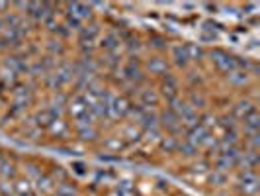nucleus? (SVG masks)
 Wrapping results in <instances>:
<instances>
[{"label":"nucleus","mask_w":260,"mask_h":196,"mask_svg":"<svg viewBox=\"0 0 260 196\" xmlns=\"http://www.w3.org/2000/svg\"><path fill=\"white\" fill-rule=\"evenodd\" d=\"M211 59H213V65L217 67L219 71H223L225 75H229V73H233L237 69H241L239 67V59H235L233 55L221 51V49L211 51Z\"/></svg>","instance_id":"1"},{"label":"nucleus","mask_w":260,"mask_h":196,"mask_svg":"<svg viewBox=\"0 0 260 196\" xmlns=\"http://www.w3.org/2000/svg\"><path fill=\"white\" fill-rule=\"evenodd\" d=\"M241 190L247 196H256L258 194V175L256 171H241Z\"/></svg>","instance_id":"2"},{"label":"nucleus","mask_w":260,"mask_h":196,"mask_svg":"<svg viewBox=\"0 0 260 196\" xmlns=\"http://www.w3.org/2000/svg\"><path fill=\"white\" fill-rule=\"evenodd\" d=\"M129 108H131V104L127 98H123V96H114V98L110 100V104H108V116L106 118L119 120V118L127 116Z\"/></svg>","instance_id":"3"},{"label":"nucleus","mask_w":260,"mask_h":196,"mask_svg":"<svg viewBox=\"0 0 260 196\" xmlns=\"http://www.w3.org/2000/svg\"><path fill=\"white\" fill-rule=\"evenodd\" d=\"M75 78V65H61L53 75H49V85L53 89H59Z\"/></svg>","instance_id":"4"},{"label":"nucleus","mask_w":260,"mask_h":196,"mask_svg":"<svg viewBox=\"0 0 260 196\" xmlns=\"http://www.w3.org/2000/svg\"><path fill=\"white\" fill-rule=\"evenodd\" d=\"M67 18H73L77 22H84V20H90L92 18V4H82V2H73V4H67Z\"/></svg>","instance_id":"5"},{"label":"nucleus","mask_w":260,"mask_h":196,"mask_svg":"<svg viewBox=\"0 0 260 196\" xmlns=\"http://www.w3.org/2000/svg\"><path fill=\"white\" fill-rule=\"evenodd\" d=\"M160 120V126H165L170 133H178V131L182 130V124H180V118L176 116L174 112H170L169 108L162 112V116L158 118Z\"/></svg>","instance_id":"6"},{"label":"nucleus","mask_w":260,"mask_h":196,"mask_svg":"<svg viewBox=\"0 0 260 196\" xmlns=\"http://www.w3.org/2000/svg\"><path fill=\"white\" fill-rule=\"evenodd\" d=\"M31 184H34V190L39 192V194H53L55 192V186H57V183L53 181L49 175H41Z\"/></svg>","instance_id":"7"},{"label":"nucleus","mask_w":260,"mask_h":196,"mask_svg":"<svg viewBox=\"0 0 260 196\" xmlns=\"http://www.w3.org/2000/svg\"><path fill=\"white\" fill-rule=\"evenodd\" d=\"M209 135V130L206 128V126H202V124H198L196 128H192V130L188 131V137H186V142L188 144H192L194 147H202V144H204V139Z\"/></svg>","instance_id":"8"},{"label":"nucleus","mask_w":260,"mask_h":196,"mask_svg":"<svg viewBox=\"0 0 260 196\" xmlns=\"http://www.w3.org/2000/svg\"><path fill=\"white\" fill-rule=\"evenodd\" d=\"M96 36H98V26H96V24L80 27V43H82V47H84V49H86V47L90 49Z\"/></svg>","instance_id":"9"},{"label":"nucleus","mask_w":260,"mask_h":196,"mask_svg":"<svg viewBox=\"0 0 260 196\" xmlns=\"http://www.w3.org/2000/svg\"><path fill=\"white\" fill-rule=\"evenodd\" d=\"M160 91H162V94H165L169 100L176 98V94H178V85H176V78L170 77V75H167V77H165V80H162V85H160Z\"/></svg>","instance_id":"10"},{"label":"nucleus","mask_w":260,"mask_h":196,"mask_svg":"<svg viewBox=\"0 0 260 196\" xmlns=\"http://www.w3.org/2000/svg\"><path fill=\"white\" fill-rule=\"evenodd\" d=\"M158 104V94L151 89H145V91L139 92V106H143L147 110H151V106Z\"/></svg>","instance_id":"11"},{"label":"nucleus","mask_w":260,"mask_h":196,"mask_svg":"<svg viewBox=\"0 0 260 196\" xmlns=\"http://www.w3.org/2000/svg\"><path fill=\"white\" fill-rule=\"evenodd\" d=\"M86 110H88V106L84 102V96H82V94H77V96L71 100V104H69V112L73 114V118L82 116Z\"/></svg>","instance_id":"12"},{"label":"nucleus","mask_w":260,"mask_h":196,"mask_svg":"<svg viewBox=\"0 0 260 196\" xmlns=\"http://www.w3.org/2000/svg\"><path fill=\"white\" fill-rule=\"evenodd\" d=\"M55 120H57L55 112H53L51 108H45V110L38 112V116H36V126H38V128H49Z\"/></svg>","instance_id":"13"},{"label":"nucleus","mask_w":260,"mask_h":196,"mask_svg":"<svg viewBox=\"0 0 260 196\" xmlns=\"http://www.w3.org/2000/svg\"><path fill=\"white\" fill-rule=\"evenodd\" d=\"M29 100H31V92H29L27 87H16V89H14V102H16L18 108L27 106Z\"/></svg>","instance_id":"14"},{"label":"nucleus","mask_w":260,"mask_h":196,"mask_svg":"<svg viewBox=\"0 0 260 196\" xmlns=\"http://www.w3.org/2000/svg\"><path fill=\"white\" fill-rule=\"evenodd\" d=\"M245 120V133L250 135V133H258V128H260V116L258 112L254 110V112H250L247 118H243Z\"/></svg>","instance_id":"15"},{"label":"nucleus","mask_w":260,"mask_h":196,"mask_svg":"<svg viewBox=\"0 0 260 196\" xmlns=\"http://www.w3.org/2000/svg\"><path fill=\"white\" fill-rule=\"evenodd\" d=\"M119 43H121V39L117 34H106L104 39H102V47H104L108 53H114V51H119Z\"/></svg>","instance_id":"16"},{"label":"nucleus","mask_w":260,"mask_h":196,"mask_svg":"<svg viewBox=\"0 0 260 196\" xmlns=\"http://www.w3.org/2000/svg\"><path fill=\"white\" fill-rule=\"evenodd\" d=\"M172 59L178 67H184L190 63L188 59V51H186V45H174L172 47Z\"/></svg>","instance_id":"17"},{"label":"nucleus","mask_w":260,"mask_h":196,"mask_svg":"<svg viewBox=\"0 0 260 196\" xmlns=\"http://www.w3.org/2000/svg\"><path fill=\"white\" fill-rule=\"evenodd\" d=\"M47 131L51 133L53 137H65L67 133H69V126H67V122H63L61 118H57L51 126L47 128Z\"/></svg>","instance_id":"18"},{"label":"nucleus","mask_w":260,"mask_h":196,"mask_svg":"<svg viewBox=\"0 0 260 196\" xmlns=\"http://www.w3.org/2000/svg\"><path fill=\"white\" fill-rule=\"evenodd\" d=\"M256 108H254V104L250 102V100H243V102H239V104L235 106V110H233V116L235 118H247L250 112H254Z\"/></svg>","instance_id":"19"},{"label":"nucleus","mask_w":260,"mask_h":196,"mask_svg":"<svg viewBox=\"0 0 260 196\" xmlns=\"http://www.w3.org/2000/svg\"><path fill=\"white\" fill-rule=\"evenodd\" d=\"M147 69L151 71V75H165L167 73V61L160 59V57H155L147 63Z\"/></svg>","instance_id":"20"},{"label":"nucleus","mask_w":260,"mask_h":196,"mask_svg":"<svg viewBox=\"0 0 260 196\" xmlns=\"http://www.w3.org/2000/svg\"><path fill=\"white\" fill-rule=\"evenodd\" d=\"M16 175V167L10 161H0V181H12Z\"/></svg>","instance_id":"21"},{"label":"nucleus","mask_w":260,"mask_h":196,"mask_svg":"<svg viewBox=\"0 0 260 196\" xmlns=\"http://www.w3.org/2000/svg\"><path fill=\"white\" fill-rule=\"evenodd\" d=\"M227 78H229V82H231V85H237V87H241V85L248 82V71L237 69V71H233V73H229V75H227Z\"/></svg>","instance_id":"22"},{"label":"nucleus","mask_w":260,"mask_h":196,"mask_svg":"<svg viewBox=\"0 0 260 196\" xmlns=\"http://www.w3.org/2000/svg\"><path fill=\"white\" fill-rule=\"evenodd\" d=\"M53 194L55 196H77V188H75L73 184H69L63 181V183H57Z\"/></svg>","instance_id":"23"},{"label":"nucleus","mask_w":260,"mask_h":196,"mask_svg":"<svg viewBox=\"0 0 260 196\" xmlns=\"http://www.w3.org/2000/svg\"><path fill=\"white\" fill-rule=\"evenodd\" d=\"M186 51H188V59L190 61H198V59L204 57V49L200 45H196V43H186Z\"/></svg>","instance_id":"24"},{"label":"nucleus","mask_w":260,"mask_h":196,"mask_svg":"<svg viewBox=\"0 0 260 196\" xmlns=\"http://www.w3.org/2000/svg\"><path fill=\"white\" fill-rule=\"evenodd\" d=\"M78 135H80V139H84V142H88V139H96V135H98V131H96V128L92 126V128H82V130H77Z\"/></svg>","instance_id":"25"},{"label":"nucleus","mask_w":260,"mask_h":196,"mask_svg":"<svg viewBox=\"0 0 260 196\" xmlns=\"http://www.w3.org/2000/svg\"><path fill=\"white\" fill-rule=\"evenodd\" d=\"M178 149L182 151L184 155H194V153H198V147H194L192 144H188L186 139H184V142H178Z\"/></svg>","instance_id":"26"},{"label":"nucleus","mask_w":260,"mask_h":196,"mask_svg":"<svg viewBox=\"0 0 260 196\" xmlns=\"http://www.w3.org/2000/svg\"><path fill=\"white\" fill-rule=\"evenodd\" d=\"M0 194H2V196L14 194V184H12V181H0Z\"/></svg>","instance_id":"27"},{"label":"nucleus","mask_w":260,"mask_h":196,"mask_svg":"<svg viewBox=\"0 0 260 196\" xmlns=\"http://www.w3.org/2000/svg\"><path fill=\"white\" fill-rule=\"evenodd\" d=\"M162 147L167 149V151H172V149H178V139L174 137V135H170L167 139H162Z\"/></svg>","instance_id":"28"},{"label":"nucleus","mask_w":260,"mask_h":196,"mask_svg":"<svg viewBox=\"0 0 260 196\" xmlns=\"http://www.w3.org/2000/svg\"><path fill=\"white\" fill-rule=\"evenodd\" d=\"M188 104L192 106V108H202V106L206 104V100H204V96H200V94H192V98H190V102Z\"/></svg>","instance_id":"29"},{"label":"nucleus","mask_w":260,"mask_h":196,"mask_svg":"<svg viewBox=\"0 0 260 196\" xmlns=\"http://www.w3.org/2000/svg\"><path fill=\"white\" fill-rule=\"evenodd\" d=\"M225 181H227L225 173H221V171H215V169H213V175H211V183H213V184H215V183L223 184Z\"/></svg>","instance_id":"30"},{"label":"nucleus","mask_w":260,"mask_h":196,"mask_svg":"<svg viewBox=\"0 0 260 196\" xmlns=\"http://www.w3.org/2000/svg\"><path fill=\"white\" fill-rule=\"evenodd\" d=\"M106 147H110V149H121L123 144L121 142H106Z\"/></svg>","instance_id":"31"},{"label":"nucleus","mask_w":260,"mask_h":196,"mask_svg":"<svg viewBox=\"0 0 260 196\" xmlns=\"http://www.w3.org/2000/svg\"><path fill=\"white\" fill-rule=\"evenodd\" d=\"M153 41H155L153 45H155V47H158V49H162V47H165V45H162L165 41H162V39H160V38H155V39H153Z\"/></svg>","instance_id":"32"},{"label":"nucleus","mask_w":260,"mask_h":196,"mask_svg":"<svg viewBox=\"0 0 260 196\" xmlns=\"http://www.w3.org/2000/svg\"><path fill=\"white\" fill-rule=\"evenodd\" d=\"M10 8V4H6V2H0V10H8Z\"/></svg>","instance_id":"33"},{"label":"nucleus","mask_w":260,"mask_h":196,"mask_svg":"<svg viewBox=\"0 0 260 196\" xmlns=\"http://www.w3.org/2000/svg\"><path fill=\"white\" fill-rule=\"evenodd\" d=\"M0 161H2V159H0Z\"/></svg>","instance_id":"34"}]
</instances>
